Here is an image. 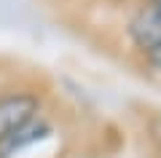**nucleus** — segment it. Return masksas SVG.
<instances>
[{"mask_svg":"<svg viewBox=\"0 0 161 158\" xmlns=\"http://www.w3.org/2000/svg\"><path fill=\"white\" fill-rule=\"evenodd\" d=\"M129 38L145 54L161 43V3H148L145 8L134 14L129 22Z\"/></svg>","mask_w":161,"mask_h":158,"instance_id":"obj_2","label":"nucleus"},{"mask_svg":"<svg viewBox=\"0 0 161 158\" xmlns=\"http://www.w3.org/2000/svg\"><path fill=\"white\" fill-rule=\"evenodd\" d=\"M48 126L46 123H40V121H35V123H30L24 131H19V134H14L8 142H3L0 145V158H11L16 150H22V147H27V145H32V142H38V139H43V137L48 134Z\"/></svg>","mask_w":161,"mask_h":158,"instance_id":"obj_3","label":"nucleus"},{"mask_svg":"<svg viewBox=\"0 0 161 158\" xmlns=\"http://www.w3.org/2000/svg\"><path fill=\"white\" fill-rule=\"evenodd\" d=\"M148 3H161V0H148Z\"/></svg>","mask_w":161,"mask_h":158,"instance_id":"obj_5","label":"nucleus"},{"mask_svg":"<svg viewBox=\"0 0 161 158\" xmlns=\"http://www.w3.org/2000/svg\"><path fill=\"white\" fill-rule=\"evenodd\" d=\"M38 110H40L38 96L27 94V91L0 96V145L8 142L14 134L24 131L30 123H35Z\"/></svg>","mask_w":161,"mask_h":158,"instance_id":"obj_1","label":"nucleus"},{"mask_svg":"<svg viewBox=\"0 0 161 158\" xmlns=\"http://www.w3.org/2000/svg\"><path fill=\"white\" fill-rule=\"evenodd\" d=\"M148 62L153 64L156 70H161V43H158V46H153V48L148 51Z\"/></svg>","mask_w":161,"mask_h":158,"instance_id":"obj_4","label":"nucleus"}]
</instances>
